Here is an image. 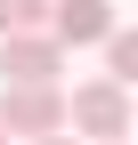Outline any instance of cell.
Wrapping results in <instances>:
<instances>
[{"label": "cell", "instance_id": "4", "mask_svg": "<svg viewBox=\"0 0 138 145\" xmlns=\"http://www.w3.org/2000/svg\"><path fill=\"white\" fill-rule=\"evenodd\" d=\"M114 24H122L114 0H57V8H49V40L57 48H90V40H106Z\"/></svg>", "mask_w": 138, "mask_h": 145}, {"label": "cell", "instance_id": "1", "mask_svg": "<svg viewBox=\"0 0 138 145\" xmlns=\"http://www.w3.org/2000/svg\"><path fill=\"white\" fill-rule=\"evenodd\" d=\"M65 129L73 137H98V145L130 137V89L122 81H81L73 97H65Z\"/></svg>", "mask_w": 138, "mask_h": 145}, {"label": "cell", "instance_id": "8", "mask_svg": "<svg viewBox=\"0 0 138 145\" xmlns=\"http://www.w3.org/2000/svg\"><path fill=\"white\" fill-rule=\"evenodd\" d=\"M0 145H8V129H0Z\"/></svg>", "mask_w": 138, "mask_h": 145}, {"label": "cell", "instance_id": "5", "mask_svg": "<svg viewBox=\"0 0 138 145\" xmlns=\"http://www.w3.org/2000/svg\"><path fill=\"white\" fill-rule=\"evenodd\" d=\"M106 81H122V89L138 81V32H122V24L106 32Z\"/></svg>", "mask_w": 138, "mask_h": 145}, {"label": "cell", "instance_id": "3", "mask_svg": "<svg viewBox=\"0 0 138 145\" xmlns=\"http://www.w3.org/2000/svg\"><path fill=\"white\" fill-rule=\"evenodd\" d=\"M57 72H65V48L49 32H0V89H33Z\"/></svg>", "mask_w": 138, "mask_h": 145}, {"label": "cell", "instance_id": "2", "mask_svg": "<svg viewBox=\"0 0 138 145\" xmlns=\"http://www.w3.org/2000/svg\"><path fill=\"white\" fill-rule=\"evenodd\" d=\"M0 129H8V137H49V129H65V89H57V81L0 89Z\"/></svg>", "mask_w": 138, "mask_h": 145}, {"label": "cell", "instance_id": "7", "mask_svg": "<svg viewBox=\"0 0 138 145\" xmlns=\"http://www.w3.org/2000/svg\"><path fill=\"white\" fill-rule=\"evenodd\" d=\"M25 145H81V137H65V129H49V137H25Z\"/></svg>", "mask_w": 138, "mask_h": 145}, {"label": "cell", "instance_id": "9", "mask_svg": "<svg viewBox=\"0 0 138 145\" xmlns=\"http://www.w3.org/2000/svg\"><path fill=\"white\" fill-rule=\"evenodd\" d=\"M114 145H130V137H114Z\"/></svg>", "mask_w": 138, "mask_h": 145}, {"label": "cell", "instance_id": "6", "mask_svg": "<svg viewBox=\"0 0 138 145\" xmlns=\"http://www.w3.org/2000/svg\"><path fill=\"white\" fill-rule=\"evenodd\" d=\"M57 0H0V32H41Z\"/></svg>", "mask_w": 138, "mask_h": 145}]
</instances>
